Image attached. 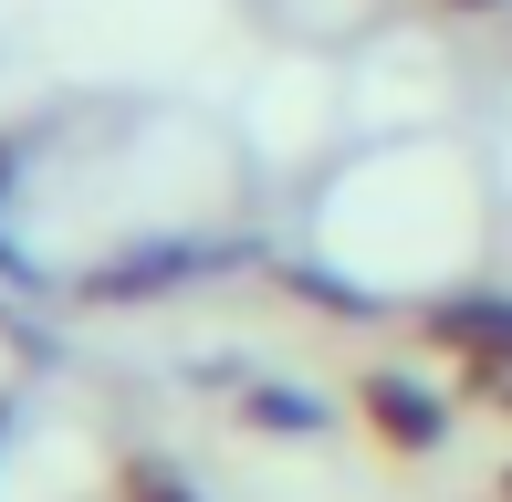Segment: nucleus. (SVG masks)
<instances>
[{
	"mask_svg": "<svg viewBox=\"0 0 512 502\" xmlns=\"http://www.w3.org/2000/svg\"><path fill=\"white\" fill-rule=\"evenodd\" d=\"M366 419H377L387 450H439L450 440V408L429 387H408V377H366Z\"/></svg>",
	"mask_w": 512,
	"mask_h": 502,
	"instance_id": "f257e3e1",
	"label": "nucleus"
},
{
	"mask_svg": "<svg viewBox=\"0 0 512 502\" xmlns=\"http://www.w3.org/2000/svg\"><path fill=\"white\" fill-rule=\"evenodd\" d=\"M439 346H460L471 367H512V304L471 293V304H439Z\"/></svg>",
	"mask_w": 512,
	"mask_h": 502,
	"instance_id": "f03ea898",
	"label": "nucleus"
},
{
	"mask_svg": "<svg viewBox=\"0 0 512 502\" xmlns=\"http://www.w3.org/2000/svg\"><path fill=\"white\" fill-rule=\"evenodd\" d=\"M136 502H199L189 482H168V471H136Z\"/></svg>",
	"mask_w": 512,
	"mask_h": 502,
	"instance_id": "7ed1b4c3",
	"label": "nucleus"
},
{
	"mask_svg": "<svg viewBox=\"0 0 512 502\" xmlns=\"http://www.w3.org/2000/svg\"><path fill=\"white\" fill-rule=\"evenodd\" d=\"M471 387H481L492 408H512V367H471Z\"/></svg>",
	"mask_w": 512,
	"mask_h": 502,
	"instance_id": "20e7f679",
	"label": "nucleus"
},
{
	"mask_svg": "<svg viewBox=\"0 0 512 502\" xmlns=\"http://www.w3.org/2000/svg\"><path fill=\"white\" fill-rule=\"evenodd\" d=\"M502 502H512V471H502Z\"/></svg>",
	"mask_w": 512,
	"mask_h": 502,
	"instance_id": "39448f33",
	"label": "nucleus"
}]
</instances>
